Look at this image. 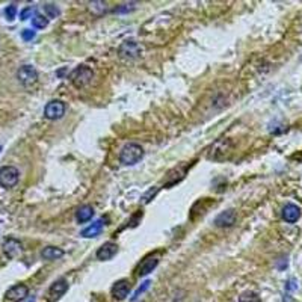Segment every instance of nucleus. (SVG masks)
<instances>
[{"instance_id": "nucleus-1", "label": "nucleus", "mask_w": 302, "mask_h": 302, "mask_svg": "<svg viewBox=\"0 0 302 302\" xmlns=\"http://www.w3.org/2000/svg\"><path fill=\"white\" fill-rule=\"evenodd\" d=\"M142 157H144V148L139 144H133V142L122 147L119 153V162L122 165H126V167L136 165Z\"/></svg>"}, {"instance_id": "nucleus-2", "label": "nucleus", "mask_w": 302, "mask_h": 302, "mask_svg": "<svg viewBox=\"0 0 302 302\" xmlns=\"http://www.w3.org/2000/svg\"><path fill=\"white\" fill-rule=\"evenodd\" d=\"M92 77H94L92 70H91L89 67H85V65L77 67L76 70L70 74V80H71V84H73L77 89L86 88V86L91 84Z\"/></svg>"}, {"instance_id": "nucleus-3", "label": "nucleus", "mask_w": 302, "mask_h": 302, "mask_svg": "<svg viewBox=\"0 0 302 302\" xmlns=\"http://www.w3.org/2000/svg\"><path fill=\"white\" fill-rule=\"evenodd\" d=\"M20 172L14 167H3L0 169V186L5 189H11L18 183Z\"/></svg>"}, {"instance_id": "nucleus-4", "label": "nucleus", "mask_w": 302, "mask_h": 302, "mask_svg": "<svg viewBox=\"0 0 302 302\" xmlns=\"http://www.w3.org/2000/svg\"><path fill=\"white\" fill-rule=\"evenodd\" d=\"M17 79L23 86H32L38 82V71L32 65H23L17 71Z\"/></svg>"}, {"instance_id": "nucleus-5", "label": "nucleus", "mask_w": 302, "mask_h": 302, "mask_svg": "<svg viewBox=\"0 0 302 302\" xmlns=\"http://www.w3.org/2000/svg\"><path fill=\"white\" fill-rule=\"evenodd\" d=\"M144 47L141 44H138L136 41H126L119 46V54L122 58H129V59H136L141 56Z\"/></svg>"}, {"instance_id": "nucleus-6", "label": "nucleus", "mask_w": 302, "mask_h": 302, "mask_svg": "<svg viewBox=\"0 0 302 302\" xmlns=\"http://www.w3.org/2000/svg\"><path fill=\"white\" fill-rule=\"evenodd\" d=\"M67 290H68V281H67L65 278H61V280H58V281H54V283L50 285L49 292H47V299H49V302H56V301H59V299L65 295Z\"/></svg>"}, {"instance_id": "nucleus-7", "label": "nucleus", "mask_w": 302, "mask_h": 302, "mask_svg": "<svg viewBox=\"0 0 302 302\" xmlns=\"http://www.w3.org/2000/svg\"><path fill=\"white\" fill-rule=\"evenodd\" d=\"M65 114V104L61 100H53L50 103H47L46 109H44V117L47 119H61Z\"/></svg>"}, {"instance_id": "nucleus-8", "label": "nucleus", "mask_w": 302, "mask_h": 302, "mask_svg": "<svg viewBox=\"0 0 302 302\" xmlns=\"http://www.w3.org/2000/svg\"><path fill=\"white\" fill-rule=\"evenodd\" d=\"M235 222H236V212L233 209H228L222 213H219L215 219V225L221 228L231 227V225H235Z\"/></svg>"}, {"instance_id": "nucleus-9", "label": "nucleus", "mask_w": 302, "mask_h": 302, "mask_svg": "<svg viewBox=\"0 0 302 302\" xmlns=\"http://www.w3.org/2000/svg\"><path fill=\"white\" fill-rule=\"evenodd\" d=\"M23 251V246L21 243L17 240V239H6L5 243H3V252L8 258H16L21 254Z\"/></svg>"}, {"instance_id": "nucleus-10", "label": "nucleus", "mask_w": 302, "mask_h": 302, "mask_svg": "<svg viewBox=\"0 0 302 302\" xmlns=\"http://www.w3.org/2000/svg\"><path fill=\"white\" fill-rule=\"evenodd\" d=\"M29 295V289L24 285V284H17L11 287V289L6 292V299L9 301H14V302H20V301H24Z\"/></svg>"}, {"instance_id": "nucleus-11", "label": "nucleus", "mask_w": 302, "mask_h": 302, "mask_svg": "<svg viewBox=\"0 0 302 302\" xmlns=\"http://www.w3.org/2000/svg\"><path fill=\"white\" fill-rule=\"evenodd\" d=\"M157 265H159V258L157 257H153V255L147 257L145 260H142V262H141L138 269H136V275H138V277H145V275H148L150 272H153Z\"/></svg>"}, {"instance_id": "nucleus-12", "label": "nucleus", "mask_w": 302, "mask_h": 302, "mask_svg": "<svg viewBox=\"0 0 302 302\" xmlns=\"http://www.w3.org/2000/svg\"><path fill=\"white\" fill-rule=\"evenodd\" d=\"M118 252V246L114 242H106L104 245H101L99 251H97V258L101 260V262H106V260H111L117 255Z\"/></svg>"}, {"instance_id": "nucleus-13", "label": "nucleus", "mask_w": 302, "mask_h": 302, "mask_svg": "<svg viewBox=\"0 0 302 302\" xmlns=\"http://www.w3.org/2000/svg\"><path fill=\"white\" fill-rule=\"evenodd\" d=\"M219 153H221L222 159H225L227 153H230V141L228 139H219L218 142L213 144L212 147V153H210V159L219 160Z\"/></svg>"}, {"instance_id": "nucleus-14", "label": "nucleus", "mask_w": 302, "mask_h": 302, "mask_svg": "<svg viewBox=\"0 0 302 302\" xmlns=\"http://www.w3.org/2000/svg\"><path fill=\"white\" fill-rule=\"evenodd\" d=\"M301 218V209L296 204H287L283 209V219L289 224H295Z\"/></svg>"}, {"instance_id": "nucleus-15", "label": "nucleus", "mask_w": 302, "mask_h": 302, "mask_svg": "<svg viewBox=\"0 0 302 302\" xmlns=\"http://www.w3.org/2000/svg\"><path fill=\"white\" fill-rule=\"evenodd\" d=\"M129 290H130V284L127 280H119L114 284L112 287V296L118 301L124 299L127 295H129Z\"/></svg>"}, {"instance_id": "nucleus-16", "label": "nucleus", "mask_w": 302, "mask_h": 302, "mask_svg": "<svg viewBox=\"0 0 302 302\" xmlns=\"http://www.w3.org/2000/svg\"><path fill=\"white\" fill-rule=\"evenodd\" d=\"M104 227V221L103 219H100V221H95L92 225H89L88 228H85L84 231H82V236L84 237H95V236H99L101 230Z\"/></svg>"}, {"instance_id": "nucleus-17", "label": "nucleus", "mask_w": 302, "mask_h": 302, "mask_svg": "<svg viewBox=\"0 0 302 302\" xmlns=\"http://www.w3.org/2000/svg\"><path fill=\"white\" fill-rule=\"evenodd\" d=\"M94 216V209L91 207V205H82V207L76 212V219H77V222L80 224H85L88 222L89 219Z\"/></svg>"}, {"instance_id": "nucleus-18", "label": "nucleus", "mask_w": 302, "mask_h": 302, "mask_svg": "<svg viewBox=\"0 0 302 302\" xmlns=\"http://www.w3.org/2000/svg\"><path fill=\"white\" fill-rule=\"evenodd\" d=\"M64 255V251L61 248H56V246H47V248L43 250L41 252V257L44 260H58Z\"/></svg>"}, {"instance_id": "nucleus-19", "label": "nucleus", "mask_w": 302, "mask_h": 302, "mask_svg": "<svg viewBox=\"0 0 302 302\" xmlns=\"http://www.w3.org/2000/svg\"><path fill=\"white\" fill-rule=\"evenodd\" d=\"M47 24H49V18L41 16V14H35L32 17V26L36 27V29H44V27H47Z\"/></svg>"}, {"instance_id": "nucleus-20", "label": "nucleus", "mask_w": 302, "mask_h": 302, "mask_svg": "<svg viewBox=\"0 0 302 302\" xmlns=\"http://www.w3.org/2000/svg\"><path fill=\"white\" fill-rule=\"evenodd\" d=\"M239 302H262V299L254 292H245L239 296Z\"/></svg>"}, {"instance_id": "nucleus-21", "label": "nucleus", "mask_w": 302, "mask_h": 302, "mask_svg": "<svg viewBox=\"0 0 302 302\" xmlns=\"http://www.w3.org/2000/svg\"><path fill=\"white\" fill-rule=\"evenodd\" d=\"M44 11H46V14H47V17H49V18H56V17L59 16V9H58L56 5L47 3V5H44Z\"/></svg>"}, {"instance_id": "nucleus-22", "label": "nucleus", "mask_w": 302, "mask_h": 302, "mask_svg": "<svg viewBox=\"0 0 302 302\" xmlns=\"http://www.w3.org/2000/svg\"><path fill=\"white\" fill-rule=\"evenodd\" d=\"M5 16H6V18H8L9 21H12L14 18H16V16H17V6H16V5H9V6H6V8H5Z\"/></svg>"}, {"instance_id": "nucleus-23", "label": "nucleus", "mask_w": 302, "mask_h": 302, "mask_svg": "<svg viewBox=\"0 0 302 302\" xmlns=\"http://www.w3.org/2000/svg\"><path fill=\"white\" fill-rule=\"evenodd\" d=\"M150 284H151V281H148V280H147L145 283H142V285H141V287H138V290L134 292V295H133L132 301H136V299H138V298H139V296H141V295H142V293L148 289Z\"/></svg>"}, {"instance_id": "nucleus-24", "label": "nucleus", "mask_w": 302, "mask_h": 302, "mask_svg": "<svg viewBox=\"0 0 302 302\" xmlns=\"http://www.w3.org/2000/svg\"><path fill=\"white\" fill-rule=\"evenodd\" d=\"M35 36H36V34H35V31H32V29H24V31L21 32V38H23L24 41H32Z\"/></svg>"}, {"instance_id": "nucleus-25", "label": "nucleus", "mask_w": 302, "mask_h": 302, "mask_svg": "<svg viewBox=\"0 0 302 302\" xmlns=\"http://www.w3.org/2000/svg\"><path fill=\"white\" fill-rule=\"evenodd\" d=\"M32 12H34V9L29 6V8H24L23 11H21V14H20V18L21 20H27L29 17H32Z\"/></svg>"}, {"instance_id": "nucleus-26", "label": "nucleus", "mask_w": 302, "mask_h": 302, "mask_svg": "<svg viewBox=\"0 0 302 302\" xmlns=\"http://www.w3.org/2000/svg\"><path fill=\"white\" fill-rule=\"evenodd\" d=\"M133 5H134V3H130V5H122L121 8H117V9H115V12H118V14H119V12H127V11H132L133 8H130V6H133Z\"/></svg>"}, {"instance_id": "nucleus-27", "label": "nucleus", "mask_w": 302, "mask_h": 302, "mask_svg": "<svg viewBox=\"0 0 302 302\" xmlns=\"http://www.w3.org/2000/svg\"><path fill=\"white\" fill-rule=\"evenodd\" d=\"M296 287H298V285L295 284V280H292V281L287 283V290H295Z\"/></svg>"}, {"instance_id": "nucleus-28", "label": "nucleus", "mask_w": 302, "mask_h": 302, "mask_svg": "<svg viewBox=\"0 0 302 302\" xmlns=\"http://www.w3.org/2000/svg\"><path fill=\"white\" fill-rule=\"evenodd\" d=\"M27 302H35V298H31L29 301H27Z\"/></svg>"}, {"instance_id": "nucleus-29", "label": "nucleus", "mask_w": 302, "mask_h": 302, "mask_svg": "<svg viewBox=\"0 0 302 302\" xmlns=\"http://www.w3.org/2000/svg\"><path fill=\"white\" fill-rule=\"evenodd\" d=\"M0 151H2V147H0Z\"/></svg>"}]
</instances>
